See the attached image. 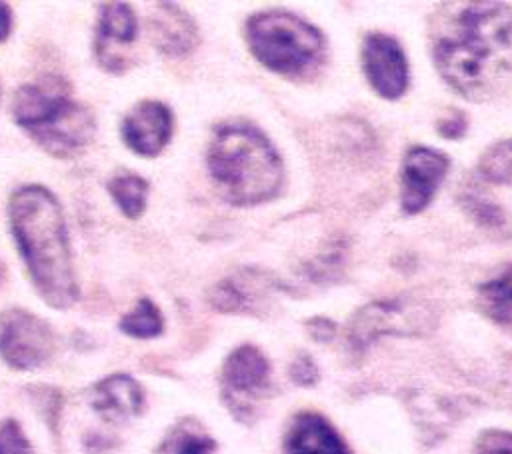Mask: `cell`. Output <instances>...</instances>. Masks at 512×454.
<instances>
[{
  "label": "cell",
  "mask_w": 512,
  "mask_h": 454,
  "mask_svg": "<svg viewBox=\"0 0 512 454\" xmlns=\"http://www.w3.org/2000/svg\"><path fill=\"white\" fill-rule=\"evenodd\" d=\"M150 40L158 52L174 58L188 56L200 42L194 18L172 2H158L148 22Z\"/></svg>",
  "instance_id": "cell-12"
},
{
  "label": "cell",
  "mask_w": 512,
  "mask_h": 454,
  "mask_svg": "<svg viewBox=\"0 0 512 454\" xmlns=\"http://www.w3.org/2000/svg\"><path fill=\"white\" fill-rule=\"evenodd\" d=\"M16 124L48 154L68 158L84 150L96 132L92 112L58 80L20 86L12 96Z\"/></svg>",
  "instance_id": "cell-4"
},
{
  "label": "cell",
  "mask_w": 512,
  "mask_h": 454,
  "mask_svg": "<svg viewBox=\"0 0 512 454\" xmlns=\"http://www.w3.org/2000/svg\"><path fill=\"white\" fill-rule=\"evenodd\" d=\"M436 132L444 140H460L468 132V116L460 108H448L436 122Z\"/></svg>",
  "instance_id": "cell-25"
},
{
  "label": "cell",
  "mask_w": 512,
  "mask_h": 454,
  "mask_svg": "<svg viewBox=\"0 0 512 454\" xmlns=\"http://www.w3.org/2000/svg\"><path fill=\"white\" fill-rule=\"evenodd\" d=\"M0 454H32V446L16 420L0 422Z\"/></svg>",
  "instance_id": "cell-23"
},
{
  "label": "cell",
  "mask_w": 512,
  "mask_h": 454,
  "mask_svg": "<svg viewBox=\"0 0 512 454\" xmlns=\"http://www.w3.org/2000/svg\"><path fill=\"white\" fill-rule=\"evenodd\" d=\"M284 454H350L336 428L318 412H300L292 418Z\"/></svg>",
  "instance_id": "cell-13"
},
{
  "label": "cell",
  "mask_w": 512,
  "mask_h": 454,
  "mask_svg": "<svg viewBox=\"0 0 512 454\" xmlns=\"http://www.w3.org/2000/svg\"><path fill=\"white\" fill-rule=\"evenodd\" d=\"M124 144L138 156H158L172 138L174 116L160 100H142L134 104L120 126Z\"/></svg>",
  "instance_id": "cell-11"
},
{
  "label": "cell",
  "mask_w": 512,
  "mask_h": 454,
  "mask_svg": "<svg viewBox=\"0 0 512 454\" xmlns=\"http://www.w3.org/2000/svg\"><path fill=\"white\" fill-rule=\"evenodd\" d=\"M472 454H512V432L498 428L484 430L476 438Z\"/></svg>",
  "instance_id": "cell-24"
},
{
  "label": "cell",
  "mask_w": 512,
  "mask_h": 454,
  "mask_svg": "<svg viewBox=\"0 0 512 454\" xmlns=\"http://www.w3.org/2000/svg\"><path fill=\"white\" fill-rule=\"evenodd\" d=\"M4 276H6V268H4V262L0 260V284H2V280H4Z\"/></svg>",
  "instance_id": "cell-29"
},
{
  "label": "cell",
  "mask_w": 512,
  "mask_h": 454,
  "mask_svg": "<svg viewBox=\"0 0 512 454\" xmlns=\"http://www.w3.org/2000/svg\"><path fill=\"white\" fill-rule=\"evenodd\" d=\"M106 188L114 204L126 218L136 220L144 214L148 198V180L134 172H120L108 180Z\"/></svg>",
  "instance_id": "cell-19"
},
{
  "label": "cell",
  "mask_w": 512,
  "mask_h": 454,
  "mask_svg": "<svg viewBox=\"0 0 512 454\" xmlns=\"http://www.w3.org/2000/svg\"><path fill=\"white\" fill-rule=\"evenodd\" d=\"M250 276V270H242L222 278L208 290V304L218 312H248L256 300V282Z\"/></svg>",
  "instance_id": "cell-18"
},
{
  "label": "cell",
  "mask_w": 512,
  "mask_h": 454,
  "mask_svg": "<svg viewBox=\"0 0 512 454\" xmlns=\"http://www.w3.org/2000/svg\"><path fill=\"white\" fill-rule=\"evenodd\" d=\"M452 8L432 26L434 66L462 98L484 102L512 78V6L466 2Z\"/></svg>",
  "instance_id": "cell-1"
},
{
  "label": "cell",
  "mask_w": 512,
  "mask_h": 454,
  "mask_svg": "<svg viewBox=\"0 0 512 454\" xmlns=\"http://www.w3.org/2000/svg\"><path fill=\"white\" fill-rule=\"evenodd\" d=\"M244 38L258 64L286 78H308L326 58L322 30L290 10L254 12L244 24Z\"/></svg>",
  "instance_id": "cell-5"
},
{
  "label": "cell",
  "mask_w": 512,
  "mask_h": 454,
  "mask_svg": "<svg viewBox=\"0 0 512 454\" xmlns=\"http://www.w3.org/2000/svg\"><path fill=\"white\" fill-rule=\"evenodd\" d=\"M360 66L370 88L384 100H398L410 86V64L404 46L386 32H368L360 46Z\"/></svg>",
  "instance_id": "cell-8"
},
{
  "label": "cell",
  "mask_w": 512,
  "mask_h": 454,
  "mask_svg": "<svg viewBox=\"0 0 512 454\" xmlns=\"http://www.w3.org/2000/svg\"><path fill=\"white\" fill-rule=\"evenodd\" d=\"M476 304L500 326H512V264L476 288Z\"/></svg>",
  "instance_id": "cell-17"
},
{
  "label": "cell",
  "mask_w": 512,
  "mask_h": 454,
  "mask_svg": "<svg viewBox=\"0 0 512 454\" xmlns=\"http://www.w3.org/2000/svg\"><path fill=\"white\" fill-rule=\"evenodd\" d=\"M458 204L464 214L490 236L500 240L512 238V220L508 212L476 180H468L460 186Z\"/></svg>",
  "instance_id": "cell-16"
},
{
  "label": "cell",
  "mask_w": 512,
  "mask_h": 454,
  "mask_svg": "<svg viewBox=\"0 0 512 454\" xmlns=\"http://www.w3.org/2000/svg\"><path fill=\"white\" fill-rule=\"evenodd\" d=\"M98 8L94 54L106 72L120 74L130 66L126 48L136 40L138 22L130 4L102 2Z\"/></svg>",
  "instance_id": "cell-10"
},
{
  "label": "cell",
  "mask_w": 512,
  "mask_h": 454,
  "mask_svg": "<svg viewBox=\"0 0 512 454\" xmlns=\"http://www.w3.org/2000/svg\"><path fill=\"white\" fill-rule=\"evenodd\" d=\"M288 376L294 384L302 386V388H310L318 382L320 378V372H318V366L314 362L312 356H308L306 352L298 354L292 362H290V368H288Z\"/></svg>",
  "instance_id": "cell-26"
},
{
  "label": "cell",
  "mask_w": 512,
  "mask_h": 454,
  "mask_svg": "<svg viewBox=\"0 0 512 454\" xmlns=\"http://www.w3.org/2000/svg\"><path fill=\"white\" fill-rule=\"evenodd\" d=\"M206 166L218 194L234 206L270 202L284 186L280 152L250 122H224L216 126L208 144Z\"/></svg>",
  "instance_id": "cell-3"
},
{
  "label": "cell",
  "mask_w": 512,
  "mask_h": 454,
  "mask_svg": "<svg viewBox=\"0 0 512 454\" xmlns=\"http://www.w3.org/2000/svg\"><path fill=\"white\" fill-rule=\"evenodd\" d=\"M8 218L40 298L56 310L70 308L78 300V286L58 198L42 184L20 186L10 196Z\"/></svg>",
  "instance_id": "cell-2"
},
{
  "label": "cell",
  "mask_w": 512,
  "mask_h": 454,
  "mask_svg": "<svg viewBox=\"0 0 512 454\" xmlns=\"http://www.w3.org/2000/svg\"><path fill=\"white\" fill-rule=\"evenodd\" d=\"M92 406L104 420H126L140 414L144 392L132 376L112 374L94 386Z\"/></svg>",
  "instance_id": "cell-15"
},
{
  "label": "cell",
  "mask_w": 512,
  "mask_h": 454,
  "mask_svg": "<svg viewBox=\"0 0 512 454\" xmlns=\"http://www.w3.org/2000/svg\"><path fill=\"white\" fill-rule=\"evenodd\" d=\"M10 32H12V10L6 2H0V44L6 42Z\"/></svg>",
  "instance_id": "cell-28"
},
{
  "label": "cell",
  "mask_w": 512,
  "mask_h": 454,
  "mask_svg": "<svg viewBox=\"0 0 512 454\" xmlns=\"http://www.w3.org/2000/svg\"><path fill=\"white\" fill-rule=\"evenodd\" d=\"M216 442L194 422H182L172 428L158 448V454H212Z\"/></svg>",
  "instance_id": "cell-20"
},
{
  "label": "cell",
  "mask_w": 512,
  "mask_h": 454,
  "mask_svg": "<svg viewBox=\"0 0 512 454\" xmlns=\"http://www.w3.org/2000/svg\"><path fill=\"white\" fill-rule=\"evenodd\" d=\"M306 328H308V334L316 340V342H330L336 334V324L326 318V316H316V318H310L306 322Z\"/></svg>",
  "instance_id": "cell-27"
},
{
  "label": "cell",
  "mask_w": 512,
  "mask_h": 454,
  "mask_svg": "<svg viewBox=\"0 0 512 454\" xmlns=\"http://www.w3.org/2000/svg\"><path fill=\"white\" fill-rule=\"evenodd\" d=\"M404 306L400 300H378L360 308L348 330L352 348L364 350L382 334H398L404 328Z\"/></svg>",
  "instance_id": "cell-14"
},
{
  "label": "cell",
  "mask_w": 512,
  "mask_h": 454,
  "mask_svg": "<svg viewBox=\"0 0 512 454\" xmlns=\"http://www.w3.org/2000/svg\"><path fill=\"white\" fill-rule=\"evenodd\" d=\"M54 352V332L36 314L10 308L0 312V358L16 370H32Z\"/></svg>",
  "instance_id": "cell-7"
},
{
  "label": "cell",
  "mask_w": 512,
  "mask_h": 454,
  "mask_svg": "<svg viewBox=\"0 0 512 454\" xmlns=\"http://www.w3.org/2000/svg\"><path fill=\"white\" fill-rule=\"evenodd\" d=\"M270 362L254 344L234 348L220 372L222 400L238 420H250L256 402L270 386Z\"/></svg>",
  "instance_id": "cell-6"
},
{
  "label": "cell",
  "mask_w": 512,
  "mask_h": 454,
  "mask_svg": "<svg viewBox=\"0 0 512 454\" xmlns=\"http://www.w3.org/2000/svg\"><path fill=\"white\" fill-rule=\"evenodd\" d=\"M478 176L490 184L512 186V138L494 142L478 160Z\"/></svg>",
  "instance_id": "cell-21"
},
{
  "label": "cell",
  "mask_w": 512,
  "mask_h": 454,
  "mask_svg": "<svg viewBox=\"0 0 512 454\" xmlns=\"http://www.w3.org/2000/svg\"><path fill=\"white\" fill-rule=\"evenodd\" d=\"M450 168V158L436 148L416 144L400 162V210L406 216L424 212Z\"/></svg>",
  "instance_id": "cell-9"
},
{
  "label": "cell",
  "mask_w": 512,
  "mask_h": 454,
  "mask_svg": "<svg viewBox=\"0 0 512 454\" xmlns=\"http://www.w3.org/2000/svg\"><path fill=\"white\" fill-rule=\"evenodd\" d=\"M164 318L160 308L150 298H140L120 320V330L132 338H156L162 334Z\"/></svg>",
  "instance_id": "cell-22"
}]
</instances>
